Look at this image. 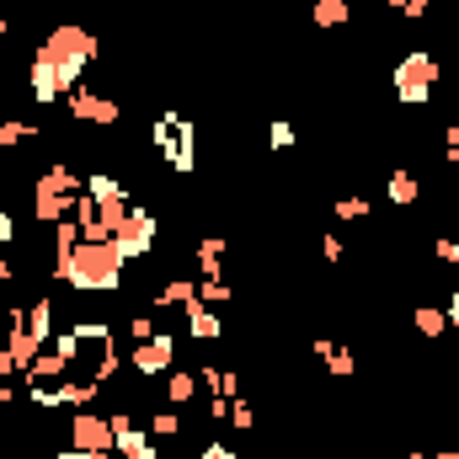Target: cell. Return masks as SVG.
I'll return each instance as SVG.
<instances>
[{"instance_id":"6da1fadb","label":"cell","mask_w":459,"mask_h":459,"mask_svg":"<svg viewBox=\"0 0 459 459\" xmlns=\"http://www.w3.org/2000/svg\"><path fill=\"white\" fill-rule=\"evenodd\" d=\"M117 374V347L113 326L102 321H70L54 342L38 352V363L27 368V401L32 406H91L97 390Z\"/></svg>"},{"instance_id":"7a4b0ae2","label":"cell","mask_w":459,"mask_h":459,"mask_svg":"<svg viewBox=\"0 0 459 459\" xmlns=\"http://www.w3.org/2000/svg\"><path fill=\"white\" fill-rule=\"evenodd\" d=\"M91 59H97V32H86V27H75V22H59V27L38 43L32 65H27L32 102H38V108L65 102V97L75 91V81L86 75Z\"/></svg>"},{"instance_id":"3957f363","label":"cell","mask_w":459,"mask_h":459,"mask_svg":"<svg viewBox=\"0 0 459 459\" xmlns=\"http://www.w3.org/2000/svg\"><path fill=\"white\" fill-rule=\"evenodd\" d=\"M123 267L128 262H123V251L113 240H75L70 251L54 256V278H65L81 294H113V289H123Z\"/></svg>"},{"instance_id":"277c9868","label":"cell","mask_w":459,"mask_h":459,"mask_svg":"<svg viewBox=\"0 0 459 459\" xmlns=\"http://www.w3.org/2000/svg\"><path fill=\"white\" fill-rule=\"evenodd\" d=\"M81 177L70 171V166H48L43 177H38V187H32V214H38V225H65V220H75V204H81Z\"/></svg>"},{"instance_id":"5b68a950","label":"cell","mask_w":459,"mask_h":459,"mask_svg":"<svg viewBox=\"0 0 459 459\" xmlns=\"http://www.w3.org/2000/svg\"><path fill=\"white\" fill-rule=\"evenodd\" d=\"M150 139H155L160 160H166L177 177H187V171L198 166V128H193V117H187V113H160Z\"/></svg>"},{"instance_id":"8992f818","label":"cell","mask_w":459,"mask_h":459,"mask_svg":"<svg viewBox=\"0 0 459 459\" xmlns=\"http://www.w3.org/2000/svg\"><path fill=\"white\" fill-rule=\"evenodd\" d=\"M444 81V65L433 59V54H406L401 65H395V97L406 102V108H422V102H433V86Z\"/></svg>"},{"instance_id":"52a82bcc","label":"cell","mask_w":459,"mask_h":459,"mask_svg":"<svg viewBox=\"0 0 459 459\" xmlns=\"http://www.w3.org/2000/svg\"><path fill=\"white\" fill-rule=\"evenodd\" d=\"M65 444H70V449H91V455H113L117 433H113V422H108L102 411L75 406V417H70V428H65Z\"/></svg>"},{"instance_id":"ba28073f","label":"cell","mask_w":459,"mask_h":459,"mask_svg":"<svg viewBox=\"0 0 459 459\" xmlns=\"http://www.w3.org/2000/svg\"><path fill=\"white\" fill-rule=\"evenodd\" d=\"M171 352H177V337L171 332H155V337H144V342H134V374L139 379H155V374H171Z\"/></svg>"},{"instance_id":"9c48e42d","label":"cell","mask_w":459,"mask_h":459,"mask_svg":"<svg viewBox=\"0 0 459 459\" xmlns=\"http://www.w3.org/2000/svg\"><path fill=\"white\" fill-rule=\"evenodd\" d=\"M113 246L123 251V262H139V256L155 246V220H150L144 209H128V220H123V230L113 235Z\"/></svg>"},{"instance_id":"30bf717a","label":"cell","mask_w":459,"mask_h":459,"mask_svg":"<svg viewBox=\"0 0 459 459\" xmlns=\"http://www.w3.org/2000/svg\"><path fill=\"white\" fill-rule=\"evenodd\" d=\"M65 108H70V117H81V123H108V128L123 117V108H117L113 97H102V91H81V86L65 97Z\"/></svg>"},{"instance_id":"8fae6325","label":"cell","mask_w":459,"mask_h":459,"mask_svg":"<svg viewBox=\"0 0 459 459\" xmlns=\"http://www.w3.org/2000/svg\"><path fill=\"white\" fill-rule=\"evenodd\" d=\"M187 337H198V342H220L225 337V321L214 316V305H204V299L187 305Z\"/></svg>"},{"instance_id":"7c38bea8","label":"cell","mask_w":459,"mask_h":459,"mask_svg":"<svg viewBox=\"0 0 459 459\" xmlns=\"http://www.w3.org/2000/svg\"><path fill=\"white\" fill-rule=\"evenodd\" d=\"M204 395V385H198V374H166V406H177V411H187L193 401Z\"/></svg>"},{"instance_id":"4fadbf2b","label":"cell","mask_w":459,"mask_h":459,"mask_svg":"<svg viewBox=\"0 0 459 459\" xmlns=\"http://www.w3.org/2000/svg\"><path fill=\"white\" fill-rule=\"evenodd\" d=\"M123 459H160V449H155V438H150V428H123L113 444Z\"/></svg>"},{"instance_id":"5bb4252c","label":"cell","mask_w":459,"mask_h":459,"mask_svg":"<svg viewBox=\"0 0 459 459\" xmlns=\"http://www.w3.org/2000/svg\"><path fill=\"white\" fill-rule=\"evenodd\" d=\"M198 299V278H166L160 283V294H155V310H171V305H193Z\"/></svg>"},{"instance_id":"9a60e30c","label":"cell","mask_w":459,"mask_h":459,"mask_svg":"<svg viewBox=\"0 0 459 459\" xmlns=\"http://www.w3.org/2000/svg\"><path fill=\"white\" fill-rule=\"evenodd\" d=\"M347 16H352V0H310V22L316 27H347Z\"/></svg>"},{"instance_id":"2e32d148","label":"cell","mask_w":459,"mask_h":459,"mask_svg":"<svg viewBox=\"0 0 459 459\" xmlns=\"http://www.w3.org/2000/svg\"><path fill=\"white\" fill-rule=\"evenodd\" d=\"M411 321H417V332H422V337H428V342H438V337H444V332H449V316H444V310H438V305H422V310H417V316H411Z\"/></svg>"},{"instance_id":"e0dca14e","label":"cell","mask_w":459,"mask_h":459,"mask_svg":"<svg viewBox=\"0 0 459 459\" xmlns=\"http://www.w3.org/2000/svg\"><path fill=\"white\" fill-rule=\"evenodd\" d=\"M385 193H390V204H417V198H422V187H417L411 171H390V187H385Z\"/></svg>"},{"instance_id":"ac0fdd59","label":"cell","mask_w":459,"mask_h":459,"mask_svg":"<svg viewBox=\"0 0 459 459\" xmlns=\"http://www.w3.org/2000/svg\"><path fill=\"white\" fill-rule=\"evenodd\" d=\"M177 433H182V411L177 406H166V411L150 417V438H177Z\"/></svg>"},{"instance_id":"d6986e66","label":"cell","mask_w":459,"mask_h":459,"mask_svg":"<svg viewBox=\"0 0 459 459\" xmlns=\"http://www.w3.org/2000/svg\"><path fill=\"white\" fill-rule=\"evenodd\" d=\"M230 428H235V433H251V428H256V411H251V401H240V395L230 401Z\"/></svg>"},{"instance_id":"ffe728a7","label":"cell","mask_w":459,"mask_h":459,"mask_svg":"<svg viewBox=\"0 0 459 459\" xmlns=\"http://www.w3.org/2000/svg\"><path fill=\"white\" fill-rule=\"evenodd\" d=\"M337 220H368V198H337Z\"/></svg>"},{"instance_id":"44dd1931","label":"cell","mask_w":459,"mask_h":459,"mask_svg":"<svg viewBox=\"0 0 459 459\" xmlns=\"http://www.w3.org/2000/svg\"><path fill=\"white\" fill-rule=\"evenodd\" d=\"M321 256H326L332 267H337V262L347 256V246H342V235H337V230H326V235H321Z\"/></svg>"},{"instance_id":"7402d4cb","label":"cell","mask_w":459,"mask_h":459,"mask_svg":"<svg viewBox=\"0 0 459 459\" xmlns=\"http://www.w3.org/2000/svg\"><path fill=\"white\" fill-rule=\"evenodd\" d=\"M155 332H160V326H155V316H144V310L128 321V337H134V342H144V337H155Z\"/></svg>"},{"instance_id":"603a6c76","label":"cell","mask_w":459,"mask_h":459,"mask_svg":"<svg viewBox=\"0 0 459 459\" xmlns=\"http://www.w3.org/2000/svg\"><path fill=\"white\" fill-rule=\"evenodd\" d=\"M11 240H16V214H11V209L0 204V256L11 251Z\"/></svg>"},{"instance_id":"cb8c5ba5","label":"cell","mask_w":459,"mask_h":459,"mask_svg":"<svg viewBox=\"0 0 459 459\" xmlns=\"http://www.w3.org/2000/svg\"><path fill=\"white\" fill-rule=\"evenodd\" d=\"M267 139H273V150H289V144H294V123H283V117H278V123L267 128Z\"/></svg>"},{"instance_id":"d4e9b609","label":"cell","mask_w":459,"mask_h":459,"mask_svg":"<svg viewBox=\"0 0 459 459\" xmlns=\"http://www.w3.org/2000/svg\"><path fill=\"white\" fill-rule=\"evenodd\" d=\"M433 459H459V449H438V455H433Z\"/></svg>"},{"instance_id":"484cf974","label":"cell","mask_w":459,"mask_h":459,"mask_svg":"<svg viewBox=\"0 0 459 459\" xmlns=\"http://www.w3.org/2000/svg\"><path fill=\"white\" fill-rule=\"evenodd\" d=\"M406 459H433V455H422V449H411V455H406Z\"/></svg>"}]
</instances>
